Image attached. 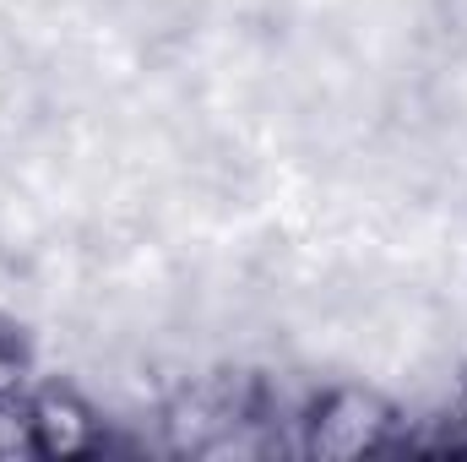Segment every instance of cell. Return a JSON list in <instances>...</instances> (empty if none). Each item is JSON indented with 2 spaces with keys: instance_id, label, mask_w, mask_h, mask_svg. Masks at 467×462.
<instances>
[{
  "instance_id": "obj_5",
  "label": "cell",
  "mask_w": 467,
  "mask_h": 462,
  "mask_svg": "<svg viewBox=\"0 0 467 462\" xmlns=\"http://www.w3.org/2000/svg\"><path fill=\"white\" fill-rule=\"evenodd\" d=\"M451 446L467 452V386H462V397L451 403Z\"/></svg>"
},
{
  "instance_id": "obj_3",
  "label": "cell",
  "mask_w": 467,
  "mask_h": 462,
  "mask_svg": "<svg viewBox=\"0 0 467 462\" xmlns=\"http://www.w3.org/2000/svg\"><path fill=\"white\" fill-rule=\"evenodd\" d=\"M0 457H33V414L22 386H0Z\"/></svg>"
},
{
  "instance_id": "obj_1",
  "label": "cell",
  "mask_w": 467,
  "mask_h": 462,
  "mask_svg": "<svg viewBox=\"0 0 467 462\" xmlns=\"http://www.w3.org/2000/svg\"><path fill=\"white\" fill-rule=\"evenodd\" d=\"M294 430H299V452L316 462H353L369 457V452H386L397 446L402 436V408L364 386V381H348V386H327L316 392L299 414H294Z\"/></svg>"
},
{
  "instance_id": "obj_2",
  "label": "cell",
  "mask_w": 467,
  "mask_h": 462,
  "mask_svg": "<svg viewBox=\"0 0 467 462\" xmlns=\"http://www.w3.org/2000/svg\"><path fill=\"white\" fill-rule=\"evenodd\" d=\"M27 414H33V457H88L99 446V436H104L99 408L82 392L60 386V381L33 386Z\"/></svg>"
},
{
  "instance_id": "obj_4",
  "label": "cell",
  "mask_w": 467,
  "mask_h": 462,
  "mask_svg": "<svg viewBox=\"0 0 467 462\" xmlns=\"http://www.w3.org/2000/svg\"><path fill=\"white\" fill-rule=\"evenodd\" d=\"M22 375V348H16V332L0 327V386H16Z\"/></svg>"
}]
</instances>
